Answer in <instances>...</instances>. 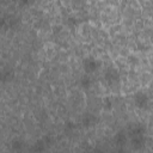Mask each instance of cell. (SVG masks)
<instances>
[{"label": "cell", "instance_id": "obj_12", "mask_svg": "<svg viewBox=\"0 0 153 153\" xmlns=\"http://www.w3.org/2000/svg\"><path fill=\"white\" fill-rule=\"evenodd\" d=\"M47 147H48L47 143H45V142L43 141V139H42V140H38V141L33 145V151H35L36 153H41V152H43Z\"/></svg>", "mask_w": 153, "mask_h": 153}, {"label": "cell", "instance_id": "obj_8", "mask_svg": "<svg viewBox=\"0 0 153 153\" xmlns=\"http://www.w3.org/2000/svg\"><path fill=\"white\" fill-rule=\"evenodd\" d=\"M114 141L116 142V145H118L120 147H122L124 143H126V141H127V136H126V133L123 131V130H120L116 135H115V137H114Z\"/></svg>", "mask_w": 153, "mask_h": 153}, {"label": "cell", "instance_id": "obj_7", "mask_svg": "<svg viewBox=\"0 0 153 153\" xmlns=\"http://www.w3.org/2000/svg\"><path fill=\"white\" fill-rule=\"evenodd\" d=\"M97 122H98V118L94 115H92V114H85L84 117H82V120H81L82 126L84 127H87V128L88 127H93Z\"/></svg>", "mask_w": 153, "mask_h": 153}, {"label": "cell", "instance_id": "obj_1", "mask_svg": "<svg viewBox=\"0 0 153 153\" xmlns=\"http://www.w3.org/2000/svg\"><path fill=\"white\" fill-rule=\"evenodd\" d=\"M19 18L13 14H5L0 17V30H10L18 25Z\"/></svg>", "mask_w": 153, "mask_h": 153}, {"label": "cell", "instance_id": "obj_3", "mask_svg": "<svg viewBox=\"0 0 153 153\" xmlns=\"http://www.w3.org/2000/svg\"><path fill=\"white\" fill-rule=\"evenodd\" d=\"M120 80V74L118 71L115 68H108L104 72V81L109 85H112L115 82H117Z\"/></svg>", "mask_w": 153, "mask_h": 153}, {"label": "cell", "instance_id": "obj_4", "mask_svg": "<svg viewBox=\"0 0 153 153\" xmlns=\"http://www.w3.org/2000/svg\"><path fill=\"white\" fill-rule=\"evenodd\" d=\"M82 65H84V69H85L86 73H92V72H94L96 69L99 68L100 62L94 57H86L84 60Z\"/></svg>", "mask_w": 153, "mask_h": 153}, {"label": "cell", "instance_id": "obj_14", "mask_svg": "<svg viewBox=\"0 0 153 153\" xmlns=\"http://www.w3.org/2000/svg\"><path fill=\"white\" fill-rule=\"evenodd\" d=\"M78 24V19L75 17H68L67 18V25L69 26H75Z\"/></svg>", "mask_w": 153, "mask_h": 153}, {"label": "cell", "instance_id": "obj_9", "mask_svg": "<svg viewBox=\"0 0 153 153\" xmlns=\"http://www.w3.org/2000/svg\"><path fill=\"white\" fill-rule=\"evenodd\" d=\"M145 133H146V128H145V126H142V124H136V126H134V127L131 128V130H130L131 136L145 135Z\"/></svg>", "mask_w": 153, "mask_h": 153}, {"label": "cell", "instance_id": "obj_6", "mask_svg": "<svg viewBox=\"0 0 153 153\" xmlns=\"http://www.w3.org/2000/svg\"><path fill=\"white\" fill-rule=\"evenodd\" d=\"M146 136L145 135H136V136H133L131 137V146L135 151H139L141 148L145 147L146 145Z\"/></svg>", "mask_w": 153, "mask_h": 153}, {"label": "cell", "instance_id": "obj_13", "mask_svg": "<svg viewBox=\"0 0 153 153\" xmlns=\"http://www.w3.org/2000/svg\"><path fill=\"white\" fill-rule=\"evenodd\" d=\"M103 105H104V109L110 110V109H112V100L110 98H105L103 100Z\"/></svg>", "mask_w": 153, "mask_h": 153}, {"label": "cell", "instance_id": "obj_2", "mask_svg": "<svg viewBox=\"0 0 153 153\" xmlns=\"http://www.w3.org/2000/svg\"><path fill=\"white\" fill-rule=\"evenodd\" d=\"M134 104L139 109H147L149 104V98L143 91H139L134 94Z\"/></svg>", "mask_w": 153, "mask_h": 153}, {"label": "cell", "instance_id": "obj_16", "mask_svg": "<svg viewBox=\"0 0 153 153\" xmlns=\"http://www.w3.org/2000/svg\"><path fill=\"white\" fill-rule=\"evenodd\" d=\"M111 153H126V151H124L122 147H120L118 149H116V151H112Z\"/></svg>", "mask_w": 153, "mask_h": 153}, {"label": "cell", "instance_id": "obj_10", "mask_svg": "<svg viewBox=\"0 0 153 153\" xmlns=\"http://www.w3.org/2000/svg\"><path fill=\"white\" fill-rule=\"evenodd\" d=\"M92 85V79L88 75H82L80 78V86L82 88H90Z\"/></svg>", "mask_w": 153, "mask_h": 153}, {"label": "cell", "instance_id": "obj_5", "mask_svg": "<svg viewBox=\"0 0 153 153\" xmlns=\"http://www.w3.org/2000/svg\"><path fill=\"white\" fill-rule=\"evenodd\" d=\"M14 78V71L10 67H2L0 68V82L5 84L8 81H12Z\"/></svg>", "mask_w": 153, "mask_h": 153}, {"label": "cell", "instance_id": "obj_11", "mask_svg": "<svg viewBox=\"0 0 153 153\" xmlns=\"http://www.w3.org/2000/svg\"><path fill=\"white\" fill-rule=\"evenodd\" d=\"M23 146H24V142H23V140H20V139H13L12 142H11V148H12L13 151H16V152L20 151V149L23 148Z\"/></svg>", "mask_w": 153, "mask_h": 153}, {"label": "cell", "instance_id": "obj_15", "mask_svg": "<svg viewBox=\"0 0 153 153\" xmlns=\"http://www.w3.org/2000/svg\"><path fill=\"white\" fill-rule=\"evenodd\" d=\"M76 128V124L74 122H66V130H74Z\"/></svg>", "mask_w": 153, "mask_h": 153}]
</instances>
